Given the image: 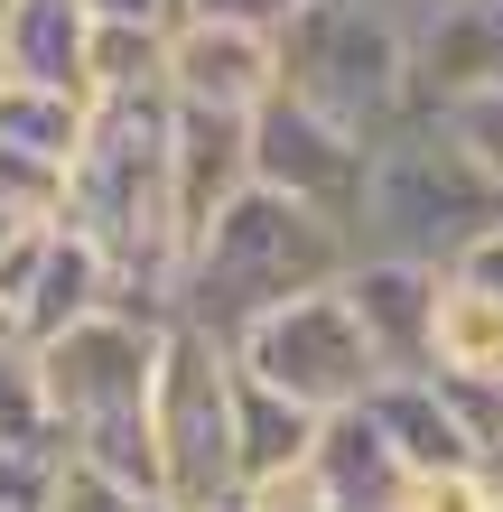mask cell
Segmentation results:
<instances>
[{"mask_svg":"<svg viewBox=\"0 0 503 512\" xmlns=\"http://www.w3.org/2000/svg\"><path fill=\"white\" fill-rule=\"evenodd\" d=\"M336 270H345V224L336 215H317V205L280 196V187H243L196 224L187 261H177V289H168V317H187V326L233 345L261 308L336 280Z\"/></svg>","mask_w":503,"mask_h":512,"instance_id":"6da1fadb","label":"cell"},{"mask_svg":"<svg viewBox=\"0 0 503 512\" xmlns=\"http://www.w3.org/2000/svg\"><path fill=\"white\" fill-rule=\"evenodd\" d=\"M159 308H131V298H103L94 317L38 336V391L56 410L75 457H94L103 475H122L131 494H159V447H150V364H159Z\"/></svg>","mask_w":503,"mask_h":512,"instance_id":"7a4b0ae2","label":"cell"},{"mask_svg":"<svg viewBox=\"0 0 503 512\" xmlns=\"http://www.w3.org/2000/svg\"><path fill=\"white\" fill-rule=\"evenodd\" d=\"M503 215V187L466 159V140L438 112H401L364 140V187L345 205V252H401L448 270Z\"/></svg>","mask_w":503,"mask_h":512,"instance_id":"3957f363","label":"cell"},{"mask_svg":"<svg viewBox=\"0 0 503 512\" xmlns=\"http://www.w3.org/2000/svg\"><path fill=\"white\" fill-rule=\"evenodd\" d=\"M280 84L308 94L327 122L354 140H373L382 122H401V75H410V19L392 0H299L280 28Z\"/></svg>","mask_w":503,"mask_h":512,"instance_id":"277c9868","label":"cell"},{"mask_svg":"<svg viewBox=\"0 0 503 512\" xmlns=\"http://www.w3.org/2000/svg\"><path fill=\"white\" fill-rule=\"evenodd\" d=\"M150 447H159V494L168 512L233 494V354L224 336L168 317L159 364H150Z\"/></svg>","mask_w":503,"mask_h":512,"instance_id":"5b68a950","label":"cell"},{"mask_svg":"<svg viewBox=\"0 0 503 512\" xmlns=\"http://www.w3.org/2000/svg\"><path fill=\"white\" fill-rule=\"evenodd\" d=\"M224 354H233V373H252L261 391H280V401H299L317 419L354 410L382 382V354L364 345V326H354V308H345L336 280H317L299 298H280V308H261Z\"/></svg>","mask_w":503,"mask_h":512,"instance_id":"8992f818","label":"cell"},{"mask_svg":"<svg viewBox=\"0 0 503 512\" xmlns=\"http://www.w3.org/2000/svg\"><path fill=\"white\" fill-rule=\"evenodd\" d=\"M243 131H252V187H280V196H299V205L345 224L354 187H364V140L345 122H327L308 94L271 84V94L243 112Z\"/></svg>","mask_w":503,"mask_h":512,"instance_id":"52a82bcc","label":"cell"},{"mask_svg":"<svg viewBox=\"0 0 503 512\" xmlns=\"http://www.w3.org/2000/svg\"><path fill=\"white\" fill-rule=\"evenodd\" d=\"M159 84H168V103H196V112H252L280 84V47H271V28L177 10L159 28Z\"/></svg>","mask_w":503,"mask_h":512,"instance_id":"ba28073f","label":"cell"},{"mask_svg":"<svg viewBox=\"0 0 503 512\" xmlns=\"http://www.w3.org/2000/svg\"><path fill=\"white\" fill-rule=\"evenodd\" d=\"M503 84V0H429L410 10V75L401 112H448L466 94Z\"/></svg>","mask_w":503,"mask_h":512,"instance_id":"9c48e42d","label":"cell"},{"mask_svg":"<svg viewBox=\"0 0 503 512\" xmlns=\"http://www.w3.org/2000/svg\"><path fill=\"white\" fill-rule=\"evenodd\" d=\"M364 345L382 354V373H429V308H438V261H401V252H345L336 270Z\"/></svg>","mask_w":503,"mask_h":512,"instance_id":"30bf717a","label":"cell"},{"mask_svg":"<svg viewBox=\"0 0 503 512\" xmlns=\"http://www.w3.org/2000/svg\"><path fill=\"white\" fill-rule=\"evenodd\" d=\"M252 187V131L243 112H196V103H168V205H177V233L196 243V224L215 215L224 196Z\"/></svg>","mask_w":503,"mask_h":512,"instance_id":"8fae6325","label":"cell"},{"mask_svg":"<svg viewBox=\"0 0 503 512\" xmlns=\"http://www.w3.org/2000/svg\"><path fill=\"white\" fill-rule=\"evenodd\" d=\"M103 298H122V280H112L103 243H94V233H75L66 215H47V233H38V261H28V308H19V345H38V336H56V326L94 317Z\"/></svg>","mask_w":503,"mask_h":512,"instance_id":"7c38bea8","label":"cell"},{"mask_svg":"<svg viewBox=\"0 0 503 512\" xmlns=\"http://www.w3.org/2000/svg\"><path fill=\"white\" fill-rule=\"evenodd\" d=\"M84 38H94L84 0H10L0 10V75L84 94Z\"/></svg>","mask_w":503,"mask_h":512,"instance_id":"4fadbf2b","label":"cell"},{"mask_svg":"<svg viewBox=\"0 0 503 512\" xmlns=\"http://www.w3.org/2000/svg\"><path fill=\"white\" fill-rule=\"evenodd\" d=\"M429 373H457V382H494L503 373V289H476V280H457V270H438Z\"/></svg>","mask_w":503,"mask_h":512,"instance_id":"5bb4252c","label":"cell"},{"mask_svg":"<svg viewBox=\"0 0 503 512\" xmlns=\"http://www.w3.org/2000/svg\"><path fill=\"white\" fill-rule=\"evenodd\" d=\"M317 447V410L261 391L252 373H233V485L243 475H271V466H299Z\"/></svg>","mask_w":503,"mask_h":512,"instance_id":"9a60e30c","label":"cell"},{"mask_svg":"<svg viewBox=\"0 0 503 512\" xmlns=\"http://www.w3.org/2000/svg\"><path fill=\"white\" fill-rule=\"evenodd\" d=\"M0 140L28 149V159H47V168H66L75 140H84V94H56V84L0 75Z\"/></svg>","mask_w":503,"mask_h":512,"instance_id":"2e32d148","label":"cell"},{"mask_svg":"<svg viewBox=\"0 0 503 512\" xmlns=\"http://www.w3.org/2000/svg\"><path fill=\"white\" fill-rule=\"evenodd\" d=\"M122 84H159V28H112V19H94V38H84V103H94V94H122Z\"/></svg>","mask_w":503,"mask_h":512,"instance_id":"e0dca14e","label":"cell"},{"mask_svg":"<svg viewBox=\"0 0 503 512\" xmlns=\"http://www.w3.org/2000/svg\"><path fill=\"white\" fill-rule=\"evenodd\" d=\"M38 512H168V503H150V494H131L122 475H103L94 457H56L47 466V485H38Z\"/></svg>","mask_w":503,"mask_h":512,"instance_id":"ac0fdd59","label":"cell"},{"mask_svg":"<svg viewBox=\"0 0 503 512\" xmlns=\"http://www.w3.org/2000/svg\"><path fill=\"white\" fill-rule=\"evenodd\" d=\"M243 512H345L336 503V485L317 475V457H299V466H271V475H243Z\"/></svg>","mask_w":503,"mask_h":512,"instance_id":"d6986e66","label":"cell"},{"mask_svg":"<svg viewBox=\"0 0 503 512\" xmlns=\"http://www.w3.org/2000/svg\"><path fill=\"white\" fill-rule=\"evenodd\" d=\"M56 196H66V168H47V159H28V149L0 140V215L10 224H47Z\"/></svg>","mask_w":503,"mask_h":512,"instance_id":"ffe728a7","label":"cell"},{"mask_svg":"<svg viewBox=\"0 0 503 512\" xmlns=\"http://www.w3.org/2000/svg\"><path fill=\"white\" fill-rule=\"evenodd\" d=\"M392 512H503V503L485 485V466H438V475H401Z\"/></svg>","mask_w":503,"mask_h":512,"instance_id":"44dd1931","label":"cell"},{"mask_svg":"<svg viewBox=\"0 0 503 512\" xmlns=\"http://www.w3.org/2000/svg\"><path fill=\"white\" fill-rule=\"evenodd\" d=\"M457 140H466V159H476L494 187H503V84H485V94H466V103H448L438 112Z\"/></svg>","mask_w":503,"mask_h":512,"instance_id":"7402d4cb","label":"cell"},{"mask_svg":"<svg viewBox=\"0 0 503 512\" xmlns=\"http://www.w3.org/2000/svg\"><path fill=\"white\" fill-rule=\"evenodd\" d=\"M448 270H457V280H476V289H503V215H494V224H485L476 243L448 261Z\"/></svg>","mask_w":503,"mask_h":512,"instance_id":"603a6c76","label":"cell"},{"mask_svg":"<svg viewBox=\"0 0 503 512\" xmlns=\"http://www.w3.org/2000/svg\"><path fill=\"white\" fill-rule=\"evenodd\" d=\"M187 0H84V19H112V28H168Z\"/></svg>","mask_w":503,"mask_h":512,"instance_id":"cb8c5ba5","label":"cell"},{"mask_svg":"<svg viewBox=\"0 0 503 512\" xmlns=\"http://www.w3.org/2000/svg\"><path fill=\"white\" fill-rule=\"evenodd\" d=\"M187 10H205V19H243V28H280L299 0H187Z\"/></svg>","mask_w":503,"mask_h":512,"instance_id":"d4e9b609","label":"cell"},{"mask_svg":"<svg viewBox=\"0 0 503 512\" xmlns=\"http://www.w3.org/2000/svg\"><path fill=\"white\" fill-rule=\"evenodd\" d=\"M187 512H243V494H215V503H187Z\"/></svg>","mask_w":503,"mask_h":512,"instance_id":"484cf974","label":"cell"},{"mask_svg":"<svg viewBox=\"0 0 503 512\" xmlns=\"http://www.w3.org/2000/svg\"><path fill=\"white\" fill-rule=\"evenodd\" d=\"M0 233H10V215H0Z\"/></svg>","mask_w":503,"mask_h":512,"instance_id":"4316f807","label":"cell"},{"mask_svg":"<svg viewBox=\"0 0 503 512\" xmlns=\"http://www.w3.org/2000/svg\"><path fill=\"white\" fill-rule=\"evenodd\" d=\"M0 10H10V0H0Z\"/></svg>","mask_w":503,"mask_h":512,"instance_id":"83f0119b","label":"cell"}]
</instances>
